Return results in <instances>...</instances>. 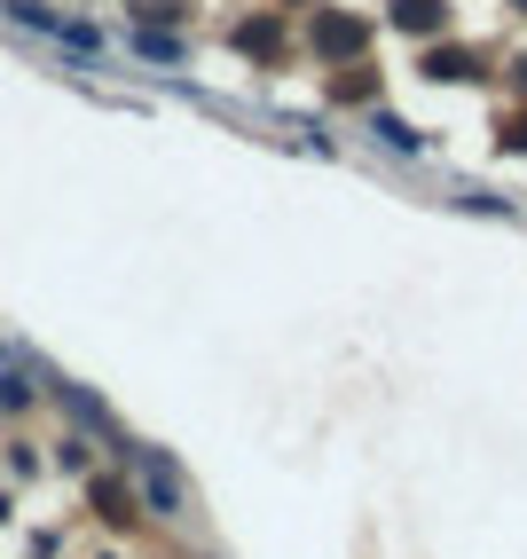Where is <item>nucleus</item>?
I'll use <instances>...</instances> for the list:
<instances>
[{
	"mask_svg": "<svg viewBox=\"0 0 527 559\" xmlns=\"http://www.w3.org/2000/svg\"><path fill=\"white\" fill-rule=\"evenodd\" d=\"M142 465V489H149V504H166V512H181V480L158 465V457H134Z\"/></svg>",
	"mask_w": 527,
	"mask_h": 559,
	"instance_id": "1",
	"label": "nucleus"
}]
</instances>
